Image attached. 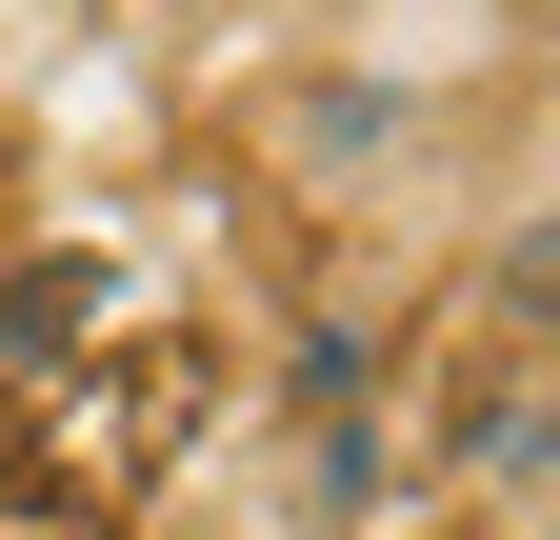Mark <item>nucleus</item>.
<instances>
[{
	"mask_svg": "<svg viewBox=\"0 0 560 540\" xmlns=\"http://www.w3.org/2000/svg\"><path fill=\"white\" fill-rule=\"evenodd\" d=\"M501 320H560V221H540V260H501Z\"/></svg>",
	"mask_w": 560,
	"mask_h": 540,
	"instance_id": "f257e3e1",
	"label": "nucleus"
}]
</instances>
